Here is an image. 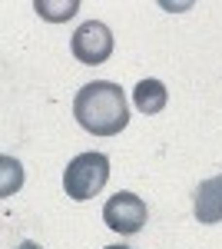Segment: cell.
Masks as SVG:
<instances>
[{
  "instance_id": "1",
  "label": "cell",
  "mask_w": 222,
  "mask_h": 249,
  "mask_svg": "<svg viewBox=\"0 0 222 249\" xmlns=\"http://www.w3.org/2000/svg\"><path fill=\"white\" fill-rule=\"evenodd\" d=\"M73 116H76V123L93 136H116L130 123L126 96L110 80L86 83L73 100Z\"/></svg>"
},
{
  "instance_id": "2",
  "label": "cell",
  "mask_w": 222,
  "mask_h": 249,
  "mask_svg": "<svg viewBox=\"0 0 222 249\" xmlns=\"http://www.w3.org/2000/svg\"><path fill=\"white\" fill-rule=\"evenodd\" d=\"M110 179V160L103 153H80L76 160H70V166L63 173V190L70 199L86 203L96 193L106 186Z\"/></svg>"
},
{
  "instance_id": "3",
  "label": "cell",
  "mask_w": 222,
  "mask_h": 249,
  "mask_svg": "<svg viewBox=\"0 0 222 249\" xmlns=\"http://www.w3.org/2000/svg\"><path fill=\"white\" fill-rule=\"evenodd\" d=\"M146 203L136 196V193H116L106 199V206H103V223L110 226L113 232H120V236H133V232H139L146 226Z\"/></svg>"
},
{
  "instance_id": "4",
  "label": "cell",
  "mask_w": 222,
  "mask_h": 249,
  "mask_svg": "<svg viewBox=\"0 0 222 249\" xmlns=\"http://www.w3.org/2000/svg\"><path fill=\"white\" fill-rule=\"evenodd\" d=\"M70 50H73V57L80 60V63H86V67H100V63H106L110 53H113L110 27L100 23V20L83 23V27L73 34V40H70Z\"/></svg>"
},
{
  "instance_id": "5",
  "label": "cell",
  "mask_w": 222,
  "mask_h": 249,
  "mask_svg": "<svg viewBox=\"0 0 222 249\" xmlns=\"http://www.w3.org/2000/svg\"><path fill=\"white\" fill-rule=\"evenodd\" d=\"M192 213H196V219L205 223V226L222 223V173H219V176H209L205 183H199Z\"/></svg>"
},
{
  "instance_id": "6",
  "label": "cell",
  "mask_w": 222,
  "mask_h": 249,
  "mask_svg": "<svg viewBox=\"0 0 222 249\" xmlns=\"http://www.w3.org/2000/svg\"><path fill=\"white\" fill-rule=\"evenodd\" d=\"M166 100H169V93H166V87H163L159 80H139L136 90H133V103H136V110L146 113V116L159 113V110L166 107Z\"/></svg>"
},
{
  "instance_id": "7",
  "label": "cell",
  "mask_w": 222,
  "mask_h": 249,
  "mask_svg": "<svg viewBox=\"0 0 222 249\" xmlns=\"http://www.w3.org/2000/svg\"><path fill=\"white\" fill-rule=\"evenodd\" d=\"M3 170H7L3 196H10V190H17V186H20V163H17V160H10V156H3Z\"/></svg>"
},
{
  "instance_id": "8",
  "label": "cell",
  "mask_w": 222,
  "mask_h": 249,
  "mask_svg": "<svg viewBox=\"0 0 222 249\" xmlns=\"http://www.w3.org/2000/svg\"><path fill=\"white\" fill-rule=\"evenodd\" d=\"M37 14L40 17H50V20H67L76 14V3H67V7H56V10H50V3H40L37 0Z\"/></svg>"
},
{
  "instance_id": "9",
  "label": "cell",
  "mask_w": 222,
  "mask_h": 249,
  "mask_svg": "<svg viewBox=\"0 0 222 249\" xmlns=\"http://www.w3.org/2000/svg\"><path fill=\"white\" fill-rule=\"evenodd\" d=\"M17 249H43V246H40V243H34V239H27V243H20Z\"/></svg>"
},
{
  "instance_id": "10",
  "label": "cell",
  "mask_w": 222,
  "mask_h": 249,
  "mask_svg": "<svg viewBox=\"0 0 222 249\" xmlns=\"http://www.w3.org/2000/svg\"><path fill=\"white\" fill-rule=\"evenodd\" d=\"M106 249H130V246H106Z\"/></svg>"
}]
</instances>
